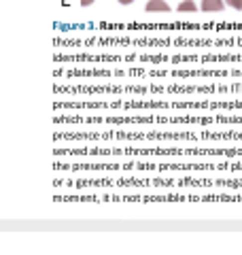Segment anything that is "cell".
Masks as SVG:
<instances>
[{"mask_svg": "<svg viewBox=\"0 0 242 255\" xmlns=\"http://www.w3.org/2000/svg\"><path fill=\"white\" fill-rule=\"evenodd\" d=\"M225 9L223 0H202V11L204 13H219Z\"/></svg>", "mask_w": 242, "mask_h": 255, "instance_id": "obj_1", "label": "cell"}, {"mask_svg": "<svg viewBox=\"0 0 242 255\" xmlns=\"http://www.w3.org/2000/svg\"><path fill=\"white\" fill-rule=\"evenodd\" d=\"M157 11H161V13L170 11V6H168L166 0H149L147 2V13H157Z\"/></svg>", "mask_w": 242, "mask_h": 255, "instance_id": "obj_2", "label": "cell"}, {"mask_svg": "<svg viewBox=\"0 0 242 255\" xmlns=\"http://www.w3.org/2000/svg\"><path fill=\"white\" fill-rule=\"evenodd\" d=\"M196 9H198V6L193 4V0H185V2L179 4V11L181 13H196Z\"/></svg>", "mask_w": 242, "mask_h": 255, "instance_id": "obj_3", "label": "cell"}, {"mask_svg": "<svg viewBox=\"0 0 242 255\" xmlns=\"http://www.w3.org/2000/svg\"><path fill=\"white\" fill-rule=\"evenodd\" d=\"M228 4L232 6V9H236V11L242 9V0H228Z\"/></svg>", "mask_w": 242, "mask_h": 255, "instance_id": "obj_4", "label": "cell"}, {"mask_svg": "<svg viewBox=\"0 0 242 255\" xmlns=\"http://www.w3.org/2000/svg\"><path fill=\"white\" fill-rule=\"evenodd\" d=\"M81 4H83V6H90V4H94V0H81Z\"/></svg>", "mask_w": 242, "mask_h": 255, "instance_id": "obj_5", "label": "cell"}, {"mask_svg": "<svg viewBox=\"0 0 242 255\" xmlns=\"http://www.w3.org/2000/svg\"><path fill=\"white\" fill-rule=\"evenodd\" d=\"M119 2H121V4H132L134 0H119Z\"/></svg>", "mask_w": 242, "mask_h": 255, "instance_id": "obj_6", "label": "cell"}]
</instances>
